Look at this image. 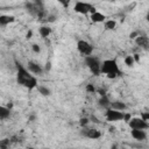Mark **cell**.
<instances>
[{
	"mask_svg": "<svg viewBox=\"0 0 149 149\" xmlns=\"http://www.w3.org/2000/svg\"><path fill=\"white\" fill-rule=\"evenodd\" d=\"M16 68H17V76H16V80L19 84H21L22 86L27 87L28 90H33L37 86V80L34 76L29 74V72L19 63L15 62Z\"/></svg>",
	"mask_w": 149,
	"mask_h": 149,
	"instance_id": "6da1fadb",
	"label": "cell"
},
{
	"mask_svg": "<svg viewBox=\"0 0 149 149\" xmlns=\"http://www.w3.org/2000/svg\"><path fill=\"white\" fill-rule=\"evenodd\" d=\"M101 73H105L108 78H115L121 74V71L114 59H106L101 64Z\"/></svg>",
	"mask_w": 149,
	"mask_h": 149,
	"instance_id": "7a4b0ae2",
	"label": "cell"
},
{
	"mask_svg": "<svg viewBox=\"0 0 149 149\" xmlns=\"http://www.w3.org/2000/svg\"><path fill=\"white\" fill-rule=\"evenodd\" d=\"M85 63L87 65V68L91 70V72L94 76H99L101 73V64L99 62V59L94 56H86L85 57Z\"/></svg>",
	"mask_w": 149,
	"mask_h": 149,
	"instance_id": "3957f363",
	"label": "cell"
},
{
	"mask_svg": "<svg viewBox=\"0 0 149 149\" xmlns=\"http://www.w3.org/2000/svg\"><path fill=\"white\" fill-rule=\"evenodd\" d=\"M73 9H74V12L80 13V14H86V13H88V12L92 13V14H94V13L97 12L95 8H94L92 5H90V3H87V2H83V1L76 2Z\"/></svg>",
	"mask_w": 149,
	"mask_h": 149,
	"instance_id": "277c9868",
	"label": "cell"
},
{
	"mask_svg": "<svg viewBox=\"0 0 149 149\" xmlns=\"http://www.w3.org/2000/svg\"><path fill=\"white\" fill-rule=\"evenodd\" d=\"M77 49H78V51H79L81 55H85V56H91L92 52H93V47H92L87 41H84V40L78 41V43H77Z\"/></svg>",
	"mask_w": 149,
	"mask_h": 149,
	"instance_id": "5b68a950",
	"label": "cell"
},
{
	"mask_svg": "<svg viewBox=\"0 0 149 149\" xmlns=\"http://www.w3.org/2000/svg\"><path fill=\"white\" fill-rule=\"evenodd\" d=\"M128 123L132 129H142L143 130V129L149 128V123L141 118H133Z\"/></svg>",
	"mask_w": 149,
	"mask_h": 149,
	"instance_id": "8992f818",
	"label": "cell"
},
{
	"mask_svg": "<svg viewBox=\"0 0 149 149\" xmlns=\"http://www.w3.org/2000/svg\"><path fill=\"white\" fill-rule=\"evenodd\" d=\"M123 116H125L123 112L115 111L112 108H108L106 112V119L108 121H120V120H123Z\"/></svg>",
	"mask_w": 149,
	"mask_h": 149,
	"instance_id": "52a82bcc",
	"label": "cell"
},
{
	"mask_svg": "<svg viewBox=\"0 0 149 149\" xmlns=\"http://www.w3.org/2000/svg\"><path fill=\"white\" fill-rule=\"evenodd\" d=\"M84 136L88 137V139H92V140H95V139H99L101 136V133L98 130V129H86L85 132L81 133Z\"/></svg>",
	"mask_w": 149,
	"mask_h": 149,
	"instance_id": "ba28073f",
	"label": "cell"
},
{
	"mask_svg": "<svg viewBox=\"0 0 149 149\" xmlns=\"http://www.w3.org/2000/svg\"><path fill=\"white\" fill-rule=\"evenodd\" d=\"M130 134H132V136H133L135 140H137V141H143V140L147 137L146 132L142 130V129H132Z\"/></svg>",
	"mask_w": 149,
	"mask_h": 149,
	"instance_id": "9c48e42d",
	"label": "cell"
},
{
	"mask_svg": "<svg viewBox=\"0 0 149 149\" xmlns=\"http://www.w3.org/2000/svg\"><path fill=\"white\" fill-rule=\"evenodd\" d=\"M135 42H136L137 45L146 48V47H148V44H149V38H148L146 35H139V36L135 38Z\"/></svg>",
	"mask_w": 149,
	"mask_h": 149,
	"instance_id": "30bf717a",
	"label": "cell"
},
{
	"mask_svg": "<svg viewBox=\"0 0 149 149\" xmlns=\"http://www.w3.org/2000/svg\"><path fill=\"white\" fill-rule=\"evenodd\" d=\"M28 70L33 73H36V74H40L42 72V68L37 64V63H34V62H29L28 63Z\"/></svg>",
	"mask_w": 149,
	"mask_h": 149,
	"instance_id": "8fae6325",
	"label": "cell"
},
{
	"mask_svg": "<svg viewBox=\"0 0 149 149\" xmlns=\"http://www.w3.org/2000/svg\"><path fill=\"white\" fill-rule=\"evenodd\" d=\"M126 105H125V102H122V101H113V102H111V108L112 109H115V111H120V112H122V111H125L126 109Z\"/></svg>",
	"mask_w": 149,
	"mask_h": 149,
	"instance_id": "7c38bea8",
	"label": "cell"
},
{
	"mask_svg": "<svg viewBox=\"0 0 149 149\" xmlns=\"http://www.w3.org/2000/svg\"><path fill=\"white\" fill-rule=\"evenodd\" d=\"M15 17L12 16V15H0V24L1 26H5V24H8L10 22H14Z\"/></svg>",
	"mask_w": 149,
	"mask_h": 149,
	"instance_id": "4fadbf2b",
	"label": "cell"
},
{
	"mask_svg": "<svg viewBox=\"0 0 149 149\" xmlns=\"http://www.w3.org/2000/svg\"><path fill=\"white\" fill-rule=\"evenodd\" d=\"M105 19H106V16H105L104 14L99 13V12H95L94 14L91 15V20H92L93 22H104Z\"/></svg>",
	"mask_w": 149,
	"mask_h": 149,
	"instance_id": "5bb4252c",
	"label": "cell"
},
{
	"mask_svg": "<svg viewBox=\"0 0 149 149\" xmlns=\"http://www.w3.org/2000/svg\"><path fill=\"white\" fill-rule=\"evenodd\" d=\"M9 115H10V109L7 108V107L1 106V107H0V119H1V120H5V119H7Z\"/></svg>",
	"mask_w": 149,
	"mask_h": 149,
	"instance_id": "9a60e30c",
	"label": "cell"
},
{
	"mask_svg": "<svg viewBox=\"0 0 149 149\" xmlns=\"http://www.w3.org/2000/svg\"><path fill=\"white\" fill-rule=\"evenodd\" d=\"M99 106L105 107V108L111 107V101H109V99H108L106 95H102V97L99 99Z\"/></svg>",
	"mask_w": 149,
	"mask_h": 149,
	"instance_id": "2e32d148",
	"label": "cell"
},
{
	"mask_svg": "<svg viewBox=\"0 0 149 149\" xmlns=\"http://www.w3.org/2000/svg\"><path fill=\"white\" fill-rule=\"evenodd\" d=\"M50 33H51V29L49 27H47V26H42L40 28V35L42 37H48L50 35Z\"/></svg>",
	"mask_w": 149,
	"mask_h": 149,
	"instance_id": "e0dca14e",
	"label": "cell"
},
{
	"mask_svg": "<svg viewBox=\"0 0 149 149\" xmlns=\"http://www.w3.org/2000/svg\"><path fill=\"white\" fill-rule=\"evenodd\" d=\"M115 26H116V22H115L114 20H108V21L105 22V28H106L107 30H112V29H114Z\"/></svg>",
	"mask_w": 149,
	"mask_h": 149,
	"instance_id": "ac0fdd59",
	"label": "cell"
},
{
	"mask_svg": "<svg viewBox=\"0 0 149 149\" xmlns=\"http://www.w3.org/2000/svg\"><path fill=\"white\" fill-rule=\"evenodd\" d=\"M37 90H38V92L42 94V95H50V90L48 88V87H45V86H37Z\"/></svg>",
	"mask_w": 149,
	"mask_h": 149,
	"instance_id": "d6986e66",
	"label": "cell"
},
{
	"mask_svg": "<svg viewBox=\"0 0 149 149\" xmlns=\"http://www.w3.org/2000/svg\"><path fill=\"white\" fill-rule=\"evenodd\" d=\"M9 142H10L9 139H3V140H1V141H0V148H1V149H8Z\"/></svg>",
	"mask_w": 149,
	"mask_h": 149,
	"instance_id": "ffe728a7",
	"label": "cell"
},
{
	"mask_svg": "<svg viewBox=\"0 0 149 149\" xmlns=\"http://www.w3.org/2000/svg\"><path fill=\"white\" fill-rule=\"evenodd\" d=\"M134 57L133 56H127L126 58H125V63H126V65H128V66H133V64H134Z\"/></svg>",
	"mask_w": 149,
	"mask_h": 149,
	"instance_id": "44dd1931",
	"label": "cell"
},
{
	"mask_svg": "<svg viewBox=\"0 0 149 149\" xmlns=\"http://www.w3.org/2000/svg\"><path fill=\"white\" fill-rule=\"evenodd\" d=\"M86 91L90 92V93H94L95 92V88H94V86L92 84H87L86 85Z\"/></svg>",
	"mask_w": 149,
	"mask_h": 149,
	"instance_id": "7402d4cb",
	"label": "cell"
},
{
	"mask_svg": "<svg viewBox=\"0 0 149 149\" xmlns=\"http://www.w3.org/2000/svg\"><path fill=\"white\" fill-rule=\"evenodd\" d=\"M141 119H143L144 121H149V112H143L142 114H141Z\"/></svg>",
	"mask_w": 149,
	"mask_h": 149,
	"instance_id": "603a6c76",
	"label": "cell"
},
{
	"mask_svg": "<svg viewBox=\"0 0 149 149\" xmlns=\"http://www.w3.org/2000/svg\"><path fill=\"white\" fill-rule=\"evenodd\" d=\"M79 123H80V126H86L88 123V119L87 118H81L80 121H79Z\"/></svg>",
	"mask_w": 149,
	"mask_h": 149,
	"instance_id": "cb8c5ba5",
	"label": "cell"
},
{
	"mask_svg": "<svg viewBox=\"0 0 149 149\" xmlns=\"http://www.w3.org/2000/svg\"><path fill=\"white\" fill-rule=\"evenodd\" d=\"M31 47H33V51H34V52H40V51H41V48H40L38 44H33Z\"/></svg>",
	"mask_w": 149,
	"mask_h": 149,
	"instance_id": "d4e9b609",
	"label": "cell"
},
{
	"mask_svg": "<svg viewBox=\"0 0 149 149\" xmlns=\"http://www.w3.org/2000/svg\"><path fill=\"white\" fill-rule=\"evenodd\" d=\"M132 120V116H130V114L129 113H125V116H123V121H126V122H129Z\"/></svg>",
	"mask_w": 149,
	"mask_h": 149,
	"instance_id": "484cf974",
	"label": "cell"
},
{
	"mask_svg": "<svg viewBox=\"0 0 149 149\" xmlns=\"http://www.w3.org/2000/svg\"><path fill=\"white\" fill-rule=\"evenodd\" d=\"M139 35H140V33H139V31H133V33H130L129 37H130V38H136Z\"/></svg>",
	"mask_w": 149,
	"mask_h": 149,
	"instance_id": "4316f807",
	"label": "cell"
},
{
	"mask_svg": "<svg viewBox=\"0 0 149 149\" xmlns=\"http://www.w3.org/2000/svg\"><path fill=\"white\" fill-rule=\"evenodd\" d=\"M98 92H99V94L102 97V95H106V91L105 90H102V88H99L98 90Z\"/></svg>",
	"mask_w": 149,
	"mask_h": 149,
	"instance_id": "83f0119b",
	"label": "cell"
},
{
	"mask_svg": "<svg viewBox=\"0 0 149 149\" xmlns=\"http://www.w3.org/2000/svg\"><path fill=\"white\" fill-rule=\"evenodd\" d=\"M133 57H134V61H135V62H140V56H139L137 54L133 55Z\"/></svg>",
	"mask_w": 149,
	"mask_h": 149,
	"instance_id": "f1b7e54d",
	"label": "cell"
},
{
	"mask_svg": "<svg viewBox=\"0 0 149 149\" xmlns=\"http://www.w3.org/2000/svg\"><path fill=\"white\" fill-rule=\"evenodd\" d=\"M31 35H33V31H31V30H29V31L27 33V35H26V37H27V38H30V37H31Z\"/></svg>",
	"mask_w": 149,
	"mask_h": 149,
	"instance_id": "f546056e",
	"label": "cell"
},
{
	"mask_svg": "<svg viewBox=\"0 0 149 149\" xmlns=\"http://www.w3.org/2000/svg\"><path fill=\"white\" fill-rule=\"evenodd\" d=\"M54 20H55V16H50V17H49V20H48V21H50V22H52V21H54Z\"/></svg>",
	"mask_w": 149,
	"mask_h": 149,
	"instance_id": "4dcf8cb0",
	"label": "cell"
},
{
	"mask_svg": "<svg viewBox=\"0 0 149 149\" xmlns=\"http://www.w3.org/2000/svg\"><path fill=\"white\" fill-rule=\"evenodd\" d=\"M12 107H13V104H12V102H10V104H8V105H7V108H9V109H10V108H12Z\"/></svg>",
	"mask_w": 149,
	"mask_h": 149,
	"instance_id": "1f68e13d",
	"label": "cell"
},
{
	"mask_svg": "<svg viewBox=\"0 0 149 149\" xmlns=\"http://www.w3.org/2000/svg\"><path fill=\"white\" fill-rule=\"evenodd\" d=\"M45 69H47V70H49V69H50V63H48V64H47V66H45Z\"/></svg>",
	"mask_w": 149,
	"mask_h": 149,
	"instance_id": "d6a6232c",
	"label": "cell"
},
{
	"mask_svg": "<svg viewBox=\"0 0 149 149\" xmlns=\"http://www.w3.org/2000/svg\"><path fill=\"white\" fill-rule=\"evenodd\" d=\"M146 19H147V21H149V12L147 13V15H146Z\"/></svg>",
	"mask_w": 149,
	"mask_h": 149,
	"instance_id": "836d02e7",
	"label": "cell"
},
{
	"mask_svg": "<svg viewBox=\"0 0 149 149\" xmlns=\"http://www.w3.org/2000/svg\"><path fill=\"white\" fill-rule=\"evenodd\" d=\"M92 120H93V121H94V122H99V121H98V120H97V119H95V118H94V116H92Z\"/></svg>",
	"mask_w": 149,
	"mask_h": 149,
	"instance_id": "e575fe53",
	"label": "cell"
},
{
	"mask_svg": "<svg viewBox=\"0 0 149 149\" xmlns=\"http://www.w3.org/2000/svg\"><path fill=\"white\" fill-rule=\"evenodd\" d=\"M112 149H116V146H115V144H114V146H113V147H112Z\"/></svg>",
	"mask_w": 149,
	"mask_h": 149,
	"instance_id": "d590c367",
	"label": "cell"
},
{
	"mask_svg": "<svg viewBox=\"0 0 149 149\" xmlns=\"http://www.w3.org/2000/svg\"><path fill=\"white\" fill-rule=\"evenodd\" d=\"M28 149H34V148H28Z\"/></svg>",
	"mask_w": 149,
	"mask_h": 149,
	"instance_id": "8d00e7d4",
	"label": "cell"
}]
</instances>
